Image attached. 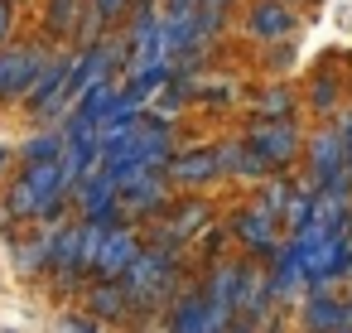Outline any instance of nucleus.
Masks as SVG:
<instances>
[{"instance_id": "obj_14", "label": "nucleus", "mask_w": 352, "mask_h": 333, "mask_svg": "<svg viewBox=\"0 0 352 333\" xmlns=\"http://www.w3.org/2000/svg\"><path fill=\"white\" fill-rule=\"evenodd\" d=\"M78 20H82V0H54L49 6V30L54 34H73Z\"/></svg>"}, {"instance_id": "obj_10", "label": "nucleus", "mask_w": 352, "mask_h": 333, "mask_svg": "<svg viewBox=\"0 0 352 333\" xmlns=\"http://www.w3.org/2000/svg\"><path fill=\"white\" fill-rule=\"evenodd\" d=\"M164 174H169L174 184H208V179L217 174V155H212V150H188V155H174V160L164 164Z\"/></svg>"}, {"instance_id": "obj_18", "label": "nucleus", "mask_w": 352, "mask_h": 333, "mask_svg": "<svg viewBox=\"0 0 352 333\" xmlns=\"http://www.w3.org/2000/svg\"><path fill=\"white\" fill-rule=\"evenodd\" d=\"M121 299H126V290H116V285H102V290L92 294V309H97V314H121Z\"/></svg>"}, {"instance_id": "obj_2", "label": "nucleus", "mask_w": 352, "mask_h": 333, "mask_svg": "<svg viewBox=\"0 0 352 333\" xmlns=\"http://www.w3.org/2000/svg\"><path fill=\"white\" fill-rule=\"evenodd\" d=\"M126 294H135V299H155V294H164V285L174 280V256H169V246H150V251H140L131 266H126Z\"/></svg>"}, {"instance_id": "obj_15", "label": "nucleus", "mask_w": 352, "mask_h": 333, "mask_svg": "<svg viewBox=\"0 0 352 333\" xmlns=\"http://www.w3.org/2000/svg\"><path fill=\"white\" fill-rule=\"evenodd\" d=\"M289 203H294V189H289V184H270L261 208H265L270 217H285V213H289Z\"/></svg>"}, {"instance_id": "obj_13", "label": "nucleus", "mask_w": 352, "mask_h": 333, "mask_svg": "<svg viewBox=\"0 0 352 333\" xmlns=\"http://www.w3.org/2000/svg\"><path fill=\"white\" fill-rule=\"evenodd\" d=\"M217 169H232V174H261V155L251 145H222L217 150Z\"/></svg>"}, {"instance_id": "obj_3", "label": "nucleus", "mask_w": 352, "mask_h": 333, "mask_svg": "<svg viewBox=\"0 0 352 333\" xmlns=\"http://www.w3.org/2000/svg\"><path fill=\"white\" fill-rule=\"evenodd\" d=\"M309 169H314V179L323 184V189H333V193H352V169H347V155H342V140H338V131H323V136H314V145H309Z\"/></svg>"}, {"instance_id": "obj_17", "label": "nucleus", "mask_w": 352, "mask_h": 333, "mask_svg": "<svg viewBox=\"0 0 352 333\" xmlns=\"http://www.w3.org/2000/svg\"><path fill=\"white\" fill-rule=\"evenodd\" d=\"M289 107H294L289 92H265V97H261V116H265V121H285Z\"/></svg>"}, {"instance_id": "obj_23", "label": "nucleus", "mask_w": 352, "mask_h": 333, "mask_svg": "<svg viewBox=\"0 0 352 333\" xmlns=\"http://www.w3.org/2000/svg\"><path fill=\"white\" fill-rule=\"evenodd\" d=\"M68 328H73V333H97V328H87V323H68Z\"/></svg>"}, {"instance_id": "obj_8", "label": "nucleus", "mask_w": 352, "mask_h": 333, "mask_svg": "<svg viewBox=\"0 0 352 333\" xmlns=\"http://www.w3.org/2000/svg\"><path fill=\"white\" fill-rule=\"evenodd\" d=\"M304 319H309L314 333H338V328H352V304H342L333 294H314L309 309H304Z\"/></svg>"}, {"instance_id": "obj_24", "label": "nucleus", "mask_w": 352, "mask_h": 333, "mask_svg": "<svg viewBox=\"0 0 352 333\" xmlns=\"http://www.w3.org/2000/svg\"><path fill=\"white\" fill-rule=\"evenodd\" d=\"M0 164H6V150H0Z\"/></svg>"}, {"instance_id": "obj_21", "label": "nucleus", "mask_w": 352, "mask_h": 333, "mask_svg": "<svg viewBox=\"0 0 352 333\" xmlns=\"http://www.w3.org/2000/svg\"><path fill=\"white\" fill-rule=\"evenodd\" d=\"M338 140H342V155H347V169H352V111L342 116V126H338Z\"/></svg>"}, {"instance_id": "obj_12", "label": "nucleus", "mask_w": 352, "mask_h": 333, "mask_svg": "<svg viewBox=\"0 0 352 333\" xmlns=\"http://www.w3.org/2000/svg\"><path fill=\"white\" fill-rule=\"evenodd\" d=\"M174 333H208V299H203V294L179 299V309H174Z\"/></svg>"}, {"instance_id": "obj_1", "label": "nucleus", "mask_w": 352, "mask_h": 333, "mask_svg": "<svg viewBox=\"0 0 352 333\" xmlns=\"http://www.w3.org/2000/svg\"><path fill=\"white\" fill-rule=\"evenodd\" d=\"M63 189H68V179H63V164H58V160L30 164V174H25V184L15 189L10 208H15V213H49V208L58 203Z\"/></svg>"}, {"instance_id": "obj_7", "label": "nucleus", "mask_w": 352, "mask_h": 333, "mask_svg": "<svg viewBox=\"0 0 352 333\" xmlns=\"http://www.w3.org/2000/svg\"><path fill=\"white\" fill-rule=\"evenodd\" d=\"M275 222L280 217H270L261 203L256 208H246V213H236V222H232V232L246 241V246H256V251H270L275 246Z\"/></svg>"}, {"instance_id": "obj_20", "label": "nucleus", "mask_w": 352, "mask_h": 333, "mask_svg": "<svg viewBox=\"0 0 352 333\" xmlns=\"http://www.w3.org/2000/svg\"><path fill=\"white\" fill-rule=\"evenodd\" d=\"M87 10H92V15H97V20L107 25L111 15H121V10H126V0H92V6H87Z\"/></svg>"}, {"instance_id": "obj_6", "label": "nucleus", "mask_w": 352, "mask_h": 333, "mask_svg": "<svg viewBox=\"0 0 352 333\" xmlns=\"http://www.w3.org/2000/svg\"><path fill=\"white\" fill-rule=\"evenodd\" d=\"M135 256H140L135 232H131V227H107L102 251H97V270H102L107 280H121V275H126V266H131Z\"/></svg>"}, {"instance_id": "obj_22", "label": "nucleus", "mask_w": 352, "mask_h": 333, "mask_svg": "<svg viewBox=\"0 0 352 333\" xmlns=\"http://www.w3.org/2000/svg\"><path fill=\"white\" fill-rule=\"evenodd\" d=\"M10 20H15V0H0V39L10 34Z\"/></svg>"}, {"instance_id": "obj_16", "label": "nucleus", "mask_w": 352, "mask_h": 333, "mask_svg": "<svg viewBox=\"0 0 352 333\" xmlns=\"http://www.w3.org/2000/svg\"><path fill=\"white\" fill-rule=\"evenodd\" d=\"M58 150H63V136H39V140H30V164H49V160H58Z\"/></svg>"}, {"instance_id": "obj_9", "label": "nucleus", "mask_w": 352, "mask_h": 333, "mask_svg": "<svg viewBox=\"0 0 352 333\" xmlns=\"http://www.w3.org/2000/svg\"><path fill=\"white\" fill-rule=\"evenodd\" d=\"M251 34L256 39H285L289 30H294V15H289V6L285 0H261V6L251 10Z\"/></svg>"}, {"instance_id": "obj_19", "label": "nucleus", "mask_w": 352, "mask_h": 333, "mask_svg": "<svg viewBox=\"0 0 352 333\" xmlns=\"http://www.w3.org/2000/svg\"><path fill=\"white\" fill-rule=\"evenodd\" d=\"M309 102H314L318 111H333V102H338V83H314Z\"/></svg>"}, {"instance_id": "obj_11", "label": "nucleus", "mask_w": 352, "mask_h": 333, "mask_svg": "<svg viewBox=\"0 0 352 333\" xmlns=\"http://www.w3.org/2000/svg\"><path fill=\"white\" fill-rule=\"evenodd\" d=\"M203 222H208V208H203V203H188V208H179V213H174V217L160 227V246H174V241L193 237Z\"/></svg>"}, {"instance_id": "obj_5", "label": "nucleus", "mask_w": 352, "mask_h": 333, "mask_svg": "<svg viewBox=\"0 0 352 333\" xmlns=\"http://www.w3.org/2000/svg\"><path fill=\"white\" fill-rule=\"evenodd\" d=\"M246 145L261 155V164H289L299 150V131L289 121H261V126H251Z\"/></svg>"}, {"instance_id": "obj_4", "label": "nucleus", "mask_w": 352, "mask_h": 333, "mask_svg": "<svg viewBox=\"0 0 352 333\" xmlns=\"http://www.w3.org/2000/svg\"><path fill=\"white\" fill-rule=\"evenodd\" d=\"M44 54L39 49H6L0 54V97H25L34 87V78L44 73Z\"/></svg>"}]
</instances>
